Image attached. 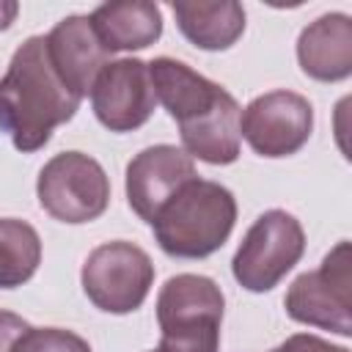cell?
I'll return each instance as SVG.
<instances>
[{
  "instance_id": "obj_17",
  "label": "cell",
  "mask_w": 352,
  "mask_h": 352,
  "mask_svg": "<svg viewBox=\"0 0 352 352\" xmlns=\"http://www.w3.org/2000/svg\"><path fill=\"white\" fill-rule=\"evenodd\" d=\"M11 352H91V344L74 330L63 327H28Z\"/></svg>"
},
{
  "instance_id": "obj_20",
  "label": "cell",
  "mask_w": 352,
  "mask_h": 352,
  "mask_svg": "<svg viewBox=\"0 0 352 352\" xmlns=\"http://www.w3.org/2000/svg\"><path fill=\"white\" fill-rule=\"evenodd\" d=\"M16 14H19V6L14 0H0V30H8Z\"/></svg>"
},
{
  "instance_id": "obj_7",
  "label": "cell",
  "mask_w": 352,
  "mask_h": 352,
  "mask_svg": "<svg viewBox=\"0 0 352 352\" xmlns=\"http://www.w3.org/2000/svg\"><path fill=\"white\" fill-rule=\"evenodd\" d=\"M349 267H352L349 242L341 239L316 270L302 272L292 280L283 297L286 314L300 324L349 336L352 333V314H349L352 272Z\"/></svg>"
},
{
  "instance_id": "obj_21",
  "label": "cell",
  "mask_w": 352,
  "mask_h": 352,
  "mask_svg": "<svg viewBox=\"0 0 352 352\" xmlns=\"http://www.w3.org/2000/svg\"><path fill=\"white\" fill-rule=\"evenodd\" d=\"M151 352H157V349H151Z\"/></svg>"
},
{
  "instance_id": "obj_2",
  "label": "cell",
  "mask_w": 352,
  "mask_h": 352,
  "mask_svg": "<svg viewBox=\"0 0 352 352\" xmlns=\"http://www.w3.org/2000/svg\"><path fill=\"white\" fill-rule=\"evenodd\" d=\"M236 223V198L209 179H190L157 212L151 228L157 245L176 258H206L226 245Z\"/></svg>"
},
{
  "instance_id": "obj_3",
  "label": "cell",
  "mask_w": 352,
  "mask_h": 352,
  "mask_svg": "<svg viewBox=\"0 0 352 352\" xmlns=\"http://www.w3.org/2000/svg\"><path fill=\"white\" fill-rule=\"evenodd\" d=\"M226 297L220 286L195 272L173 275L157 294V352H220Z\"/></svg>"
},
{
  "instance_id": "obj_6",
  "label": "cell",
  "mask_w": 352,
  "mask_h": 352,
  "mask_svg": "<svg viewBox=\"0 0 352 352\" xmlns=\"http://www.w3.org/2000/svg\"><path fill=\"white\" fill-rule=\"evenodd\" d=\"M80 280L85 297L99 311L121 316L138 311L146 302L154 286V264L140 245L113 239L88 253Z\"/></svg>"
},
{
  "instance_id": "obj_19",
  "label": "cell",
  "mask_w": 352,
  "mask_h": 352,
  "mask_svg": "<svg viewBox=\"0 0 352 352\" xmlns=\"http://www.w3.org/2000/svg\"><path fill=\"white\" fill-rule=\"evenodd\" d=\"M28 327H30V324H28L19 314H14V311H0V352H11L14 341H16Z\"/></svg>"
},
{
  "instance_id": "obj_14",
  "label": "cell",
  "mask_w": 352,
  "mask_h": 352,
  "mask_svg": "<svg viewBox=\"0 0 352 352\" xmlns=\"http://www.w3.org/2000/svg\"><path fill=\"white\" fill-rule=\"evenodd\" d=\"M88 19L107 52L146 50L162 36V11L148 0L102 3L88 14Z\"/></svg>"
},
{
  "instance_id": "obj_16",
  "label": "cell",
  "mask_w": 352,
  "mask_h": 352,
  "mask_svg": "<svg viewBox=\"0 0 352 352\" xmlns=\"http://www.w3.org/2000/svg\"><path fill=\"white\" fill-rule=\"evenodd\" d=\"M41 264L38 231L16 217H0V289L28 283Z\"/></svg>"
},
{
  "instance_id": "obj_12",
  "label": "cell",
  "mask_w": 352,
  "mask_h": 352,
  "mask_svg": "<svg viewBox=\"0 0 352 352\" xmlns=\"http://www.w3.org/2000/svg\"><path fill=\"white\" fill-rule=\"evenodd\" d=\"M148 77L157 102L168 110V116L179 124V129L190 126L209 110H214L226 99V88L212 82L209 77L190 69L184 60L160 55L148 63Z\"/></svg>"
},
{
  "instance_id": "obj_18",
  "label": "cell",
  "mask_w": 352,
  "mask_h": 352,
  "mask_svg": "<svg viewBox=\"0 0 352 352\" xmlns=\"http://www.w3.org/2000/svg\"><path fill=\"white\" fill-rule=\"evenodd\" d=\"M270 352H349V349L336 346V344H330L319 336H311V333H297V336H289L283 344H278Z\"/></svg>"
},
{
  "instance_id": "obj_8",
  "label": "cell",
  "mask_w": 352,
  "mask_h": 352,
  "mask_svg": "<svg viewBox=\"0 0 352 352\" xmlns=\"http://www.w3.org/2000/svg\"><path fill=\"white\" fill-rule=\"evenodd\" d=\"M314 132V104L294 91L278 88L256 96L239 118V135L258 157H292Z\"/></svg>"
},
{
  "instance_id": "obj_5",
  "label": "cell",
  "mask_w": 352,
  "mask_h": 352,
  "mask_svg": "<svg viewBox=\"0 0 352 352\" xmlns=\"http://www.w3.org/2000/svg\"><path fill=\"white\" fill-rule=\"evenodd\" d=\"M36 195L50 217L80 226L102 217L110 206V179L85 151H60L38 170Z\"/></svg>"
},
{
  "instance_id": "obj_11",
  "label": "cell",
  "mask_w": 352,
  "mask_h": 352,
  "mask_svg": "<svg viewBox=\"0 0 352 352\" xmlns=\"http://www.w3.org/2000/svg\"><path fill=\"white\" fill-rule=\"evenodd\" d=\"M47 52L50 60L58 72V77L63 80V85L85 99L94 88L96 74L110 63V52L102 47V41L96 38L91 19L85 14H72L63 16L47 36Z\"/></svg>"
},
{
  "instance_id": "obj_9",
  "label": "cell",
  "mask_w": 352,
  "mask_h": 352,
  "mask_svg": "<svg viewBox=\"0 0 352 352\" xmlns=\"http://www.w3.org/2000/svg\"><path fill=\"white\" fill-rule=\"evenodd\" d=\"M91 107L96 121L110 132H132L143 126L157 107L148 63L140 58L110 60L94 80Z\"/></svg>"
},
{
  "instance_id": "obj_10",
  "label": "cell",
  "mask_w": 352,
  "mask_h": 352,
  "mask_svg": "<svg viewBox=\"0 0 352 352\" xmlns=\"http://www.w3.org/2000/svg\"><path fill=\"white\" fill-rule=\"evenodd\" d=\"M195 176V162L190 154H184V148L168 143L148 146L138 151L126 165V204L140 220L151 226L157 212L170 201V195Z\"/></svg>"
},
{
  "instance_id": "obj_15",
  "label": "cell",
  "mask_w": 352,
  "mask_h": 352,
  "mask_svg": "<svg viewBox=\"0 0 352 352\" xmlns=\"http://www.w3.org/2000/svg\"><path fill=\"white\" fill-rule=\"evenodd\" d=\"M182 36L206 52L231 50L245 33V8L234 0L170 3Z\"/></svg>"
},
{
  "instance_id": "obj_13",
  "label": "cell",
  "mask_w": 352,
  "mask_h": 352,
  "mask_svg": "<svg viewBox=\"0 0 352 352\" xmlns=\"http://www.w3.org/2000/svg\"><path fill=\"white\" fill-rule=\"evenodd\" d=\"M297 60L311 80H346L352 74V19L333 11L305 25L297 38Z\"/></svg>"
},
{
  "instance_id": "obj_1",
  "label": "cell",
  "mask_w": 352,
  "mask_h": 352,
  "mask_svg": "<svg viewBox=\"0 0 352 352\" xmlns=\"http://www.w3.org/2000/svg\"><path fill=\"white\" fill-rule=\"evenodd\" d=\"M80 102L58 77L44 36H30L0 77V129L16 151L33 154L50 143L55 126L74 118Z\"/></svg>"
},
{
  "instance_id": "obj_4",
  "label": "cell",
  "mask_w": 352,
  "mask_h": 352,
  "mask_svg": "<svg viewBox=\"0 0 352 352\" xmlns=\"http://www.w3.org/2000/svg\"><path fill=\"white\" fill-rule=\"evenodd\" d=\"M302 253L305 231L300 220L283 209H270L258 214L242 236L231 258V272L242 289L261 294L275 289L294 270Z\"/></svg>"
}]
</instances>
